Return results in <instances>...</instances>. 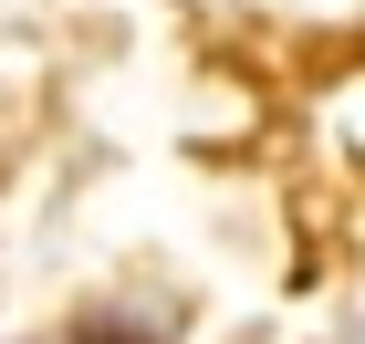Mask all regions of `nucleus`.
Wrapping results in <instances>:
<instances>
[{
  "mask_svg": "<svg viewBox=\"0 0 365 344\" xmlns=\"http://www.w3.org/2000/svg\"><path fill=\"white\" fill-rule=\"evenodd\" d=\"M84 344H157V334H146V323H115V313H94V323H84Z\"/></svg>",
  "mask_w": 365,
  "mask_h": 344,
  "instance_id": "obj_1",
  "label": "nucleus"
}]
</instances>
